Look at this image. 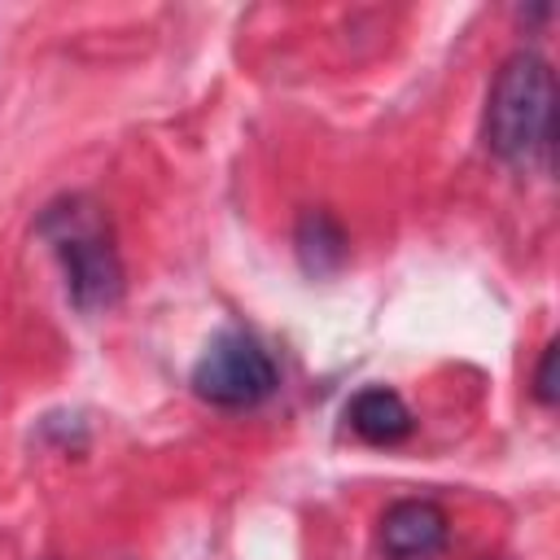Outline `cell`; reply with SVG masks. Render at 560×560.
<instances>
[{
  "label": "cell",
  "instance_id": "1",
  "mask_svg": "<svg viewBox=\"0 0 560 560\" xmlns=\"http://www.w3.org/2000/svg\"><path fill=\"white\" fill-rule=\"evenodd\" d=\"M551 114H556V92H551V70L538 52H512L490 88L486 101V144L503 162H525L538 144L551 136Z\"/></svg>",
  "mask_w": 560,
  "mask_h": 560
},
{
  "label": "cell",
  "instance_id": "2",
  "mask_svg": "<svg viewBox=\"0 0 560 560\" xmlns=\"http://www.w3.org/2000/svg\"><path fill=\"white\" fill-rule=\"evenodd\" d=\"M44 232H48L52 249L61 254L66 284H70L79 306L96 311V306H109L122 293L118 254H114L109 232L101 228V214L92 206H83L79 197L66 201V206H52L44 214Z\"/></svg>",
  "mask_w": 560,
  "mask_h": 560
},
{
  "label": "cell",
  "instance_id": "3",
  "mask_svg": "<svg viewBox=\"0 0 560 560\" xmlns=\"http://www.w3.org/2000/svg\"><path fill=\"white\" fill-rule=\"evenodd\" d=\"M192 389L214 407H249L276 389V368L249 332H219L192 368Z\"/></svg>",
  "mask_w": 560,
  "mask_h": 560
},
{
  "label": "cell",
  "instance_id": "4",
  "mask_svg": "<svg viewBox=\"0 0 560 560\" xmlns=\"http://www.w3.org/2000/svg\"><path fill=\"white\" fill-rule=\"evenodd\" d=\"M446 547V512L433 499H402L381 516L385 560H433Z\"/></svg>",
  "mask_w": 560,
  "mask_h": 560
},
{
  "label": "cell",
  "instance_id": "5",
  "mask_svg": "<svg viewBox=\"0 0 560 560\" xmlns=\"http://www.w3.org/2000/svg\"><path fill=\"white\" fill-rule=\"evenodd\" d=\"M346 416H350V429H354L363 442H372V446H394V442H402V438L411 433V411H407V402H402L394 389H381V385L354 394V402H350Z\"/></svg>",
  "mask_w": 560,
  "mask_h": 560
},
{
  "label": "cell",
  "instance_id": "6",
  "mask_svg": "<svg viewBox=\"0 0 560 560\" xmlns=\"http://www.w3.org/2000/svg\"><path fill=\"white\" fill-rule=\"evenodd\" d=\"M298 254H302V262H306V271H315V276H324V271H332L337 262H341V254H346V236H341V228L328 219V214H306L302 223H298Z\"/></svg>",
  "mask_w": 560,
  "mask_h": 560
},
{
  "label": "cell",
  "instance_id": "7",
  "mask_svg": "<svg viewBox=\"0 0 560 560\" xmlns=\"http://www.w3.org/2000/svg\"><path fill=\"white\" fill-rule=\"evenodd\" d=\"M534 394H538V402H556V346H547L542 350V363H538V372H534Z\"/></svg>",
  "mask_w": 560,
  "mask_h": 560
}]
</instances>
